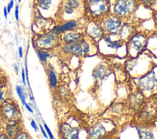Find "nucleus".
Here are the masks:
<instances>
[{"label": "nucleus", "instance_id": "35", "mask_svg": "<svg viewBox=\"0 0 157 139\" xmlns=\"http://www.w3.org/2000/svg\"><path fill=\"white\" fill-rule=\"evenodd\" d=\"M25 107H26V108L29 111V112H31V113H33V109L31 108V107L29 106V104H28L27 103H25Z\"/></svg>", "mask_w": 157, "mask_h": 139}, {"label": "nucleus", "instance_id": "3", "mask_svg": "<svg viewBox=\"0 0 157 139\" xmlns=\"http://www.w3.org/2000/svg\"><path fill=\"white\" fill-rule=\"evenodd\" d=\"M58 15L62 23L72 20L85 18L83 0H61L58 7ZM61 23V24H62Z\"/></svg>", "mask_w": 157, "mask_h": 139}, {"label": "nucleus", "instance_id": "10", "mask_svg": "<svg viewBox=\"0 0 157 139\" xmlns=\"http://www.w3.org/2000/svg\"><path fill=\"white\" fill-rule=\"evenodd\" d=\"M156 82L155 73L153 70H151L139 78L137 83L138 89L142 92L151 91L155 87Z\"/></svg>", "mask_w": 157, "mask_h": 139}, {"label": "nucleus", "instance_id": "18", "mask_svg": "<svg viewBox=\"0 0 157 139\" xmlns=\"http://www.w3.org/2000/svg\"><path fill=\"white\" fill-rule=\"evenodd\" d=\"M110 70L105 67V65L99 64V66L96 67L93 72V75L97 79L102 80L105 77L109 75L110 73Z\"/></svg>", "mask_w": 157, "mask_h": 139}, {"label": "nucleus", "instance_id": "36", "mask_svg": "<svg viewBox=\"0 0 157 139\" xmlns=\"http://www.w3.org/2000/svg\"><path fill=\"white\" fill-rule=\"evenodd\" d=\"M18 54L20 58H21L23 57V48L21 47H20L18 48Z\"/></svg>", "mask_w": 157, "mask_h": 139}, {"label": "nucleus", "instance_id": "15", "mask_svg": "<svg viewBox=\"0 0 157 139\" xmlns=\"http://www.w3.org/2000/svg\"><path fill=\"white\" fill-rule=\"evenodd\" d=\"M59 132L64 138H78L79 130L76 127L64 122L59 127Z\"/></svg>", "mask_w": 157, "mask_h": 139}, {"label": "nucleus", "instance_id": "30", "mask_svg": "<svg viewBox=\"0 0 157 139\" xmlns=\"http://www.w3.org/2000/svg\"><path fill=\"white\" fill-rule=\"evenodd\" d=\"M13 4H14V2H13V0H10V2L8 3L7 6L6 7H7V10L8 13L10 12L11 9L13 8Z\"/></svg>", "mask_w": 157, "mask_h": 139}, {"label": "nucleus", "instance_id": "25", "mask_svg": "<svg viewBox=\"0 0 157 139\" xmlns=\"http://www.w3.org/2000/svg\"><path fill=\"white\" fill-rule=\"evenodd\" d=\"M15 89H16V91H17V93L19 98L20 99V100L22 102V104L23 105H25L26 102L25 101V97L24 95V92H23V89L22 87L21 86L17 85L15 87Z\"/></svg>", "mask_w": 157, "mask_h": 139}, {"label": "nucleus", "instance_id": "11", "mask_svg": "<svg viewBox=\"0 0 157 139\" xmlns=\"http://www.w3.org/2000/svg\"><path fill=\"white\" fill-rule=\"evenodd\" d=\"M86 37L85 30H72L60 34L61 43H71L80 41Z\"/></svg>", "mask_w": 157, "mask_h": 139}, {"label": "nucleus", "instance_id": "20", "mask_svg": "<svg viewBox=\"0 0 157 139\" xmlns=\"http://www.w3.org/2000/svg\"><path fill=\"white\" fill-rule=\"evenodd\" d=\"M137 1L140 5H143L146 9L157 11V0H137Z\"/></svg>", "mask_w": 157, "mask_h": 139}, {"label": "nucleus", "instance_id": "13", "mask_svg": "<svg viewBox=\"0 0 157 139\" xmlns=\"http://www.w3.org/2000/svg\"><path fill=\"white\" fill-rule=\"evenodd\" d=\"M145 98L142 92L139 89L136 91L132 92L129 95L128 99V106L129 109L134 111V112L139 110L142 106Z\"/></svg>", "mask_w": 157, "mask_h": 139}, {"label": "nucleus", "instance_id": "38", "mask_svg": "<svg viewBox=\"0 0 157 139\" xmlns=\"http://www.w3.org/2000/svg\"><path fill=\"white\" fill-rule=\"evenodd\" d=\"M3 12H4V16L5 17L6 19L7 18V15H8V12H7V7H4V9H3Z\"/></svg>", "mask_w": 157, "mask_h": 139}, {"label": "nucleus", "instance_id": "16", "mask_svg": "<svg viewBox=\"0 0 157 139\" xmlns=\"http://www.w3.org/2000/svg\"><path fill=\"white\" fill-rule=\"evenodd\" d=\"M106 134L105 128L99 122L91 126L89 130V136L91 138H102Z\"/></svg>", "mask_w": 157, "mask_h": 139}, {"label": "nucleus", "instance_id": "22", "mask_svg": "<svg viewBox=\"0 0 157 139\" xmlns=\"http://www.w3.org/2000/svg\"><path fill=\"white\" fill-rule=\"evenodd\" d=\"M140 138H153V134L150 131V129L136 128Z\"/></svg>", "mask_w": 157, "mask_h": 139}, {"label": "nucleus", "instance_id": "4", "mask_svg": "<svg viewBox=\"0 0 157 139\" xmlns=\"http://www.w3.org/2000/svg\"><path fill=\"white\" fill-rule=\"evenodd\" d=\"M110 13L120 18L124 23L129 21L140 6L137 0H110Z\"/></svg>", "mask_w": 157, "mask_h": 139}, {"label": "nucleus", "instance_id": "39", "mask_svg": "<svg viewBox=\"0 0 157 139\" xmlns=\"http://www.w3.org/2000/svg\"><path fill=\"white\" fill-rule=\"evenodd\" d=\"M40 126V130H41V132L42 133V134H43V135L46 138H47L48 137H47V134H46V133H45V132L44 131V129H43V127H42V126H41V125H40L39 126Z\"/></svg>", "mask_w": 157, "mask_h": 139}, {"label": "nucleus", "instance_id": "6", "mask_svg": "<svg viewBox=\"0 0 157 139\" xmlns=\"http://www.w3.org/2000/svg\"><path fill=\"white\" fill-rule=\"evenodd\" d=\"M91 39L88 36L83 40L71 43L61 44V50L68 54L76 56H85L89 54L90 51V44L89 40Z\"/></svg>", "mask_w": 157, "mask_h": 139}, {"label": "nucleus", "instance_id": "12", "mask_svg": "<svg viewBox=\"0 0 157 139\" xmlns=\"http://www.w3.org/2000/svg\"><path fill=\"white\" fill-rule=\"evenodd\" d=\"M2 116L7 121L17 119L19 115V110L14 102H3L1 107Z\"/></svg>", "mask_w": 157, "mask_h": 139}, {"label": "nucleus", "instance_id": "26", "mask_svg": "<svg viewBox=\"0 0 157 139\" xmlns=\"http://www.w3.org/2000/svg\"><path fill=\"white\" fill-rule=\"evenodd\" d=\"M14 138H15V139H29V138H31V137L25 131H20L15 135Z\"/></svg>", "mask_w": 157, "mask_h": 139}, {"label": "nucleus", "instance_id": "23", "mask_svg": "<svg viewBox=\"0 0 157 139\" xmlns=\"http://www.w3.org/2000/svg\"><path fill=\"white\" fill-rule=\"evenodd\" d=\"M38 7L44 11L49 10L53 0H36Z\"/></svg>", "mask_w": 157, "mask_h": 139}, {"label": "nucleus", "instance_id": "17", "mask_svg": "<svg viewBox=\"0 0 157 139\" xmlns=\"http://www.w3.org/2000/svg\"><path fill=\"white\" fill-rule=\"evenodd\" d=\"M5 127V132L10 138H14L15 135L20 132V126L17 119L8 121Z\"/></svg>", "mask_w": 157, "mask_h": 139}, {"label": "nucleus", "instance_id": "34", "mask_svg": "<svg viewBox=\"0 0 157 139\" xmlns=\"http://www.w3.org/2000/svg\"><path fill=\"white\" fill-rule=\"evenodd\" d=\"M7 138H9L6 133H0V139H7Z\"/></svg>", "mask_w": 157, "mask_h": 139}, {"label": "nucleus", "instance_id": "37", "mask_svg": "<svg viewBox=\"0 0 157 139\" xmlns=\"http://www.w3.org/2000/svg\"><path fill=\"white\" fill-rule=\"evenodd\" d=\"M25 69H26V78H27V81H28V83L29 84V80H28V67H27V61H26H26H25Z\"/></svg>", "mask_w": 157, "mask_h": 139}, {"label": "nucleus", "instance_id": "31", "mask_svg": "<svg viewBox=\"0 0 157 139\" xmlns=\"http://www.w3.org/2000/svg\"><path fill=\"white\" fill-rule=\"evenodd\" d=\"M15 17L17 21L18 20L19 18V6L16 5L15 8Z\"/></svg>", "mask_w": 157, "mask_h": 139}, {"label": "nucleus", "instance_id": "21", "mask_svg": "<svg viewBox=\"0 0 157 139\" xmlns=\"http://www.w3.org/2000/svg\"><path fill=\"white\" fill-rule=\"evenodd\" d=\"M48 81L52 88H55L57 85V78L52 67H50L48 70Z\"/></svg>", "mask_w": 157, "mask_h": 139}, {"label": "nucleus", "instance_id": "40", "mask_svg": "<svg viewBox=\"0 0 157 139\" xmlns=\"http://www.w3.org/2000/svg\"><path fill=\"white\" fill-rule=\"evenodd\" d=\"M14 69H15V70L16 71V72L18 73V66H17V64H15V65H14Z\"/></svg>", "mask_w": 157, "mask_h": 139}, {"label": "nucleus", "instance_id": "32", "mask_svg": "<svg viewBox=\"0 0 157 139\" xmlns=\"http://www.w3.org/2000/svg\"><path fill=\"white\" fill-rule=\"evenodd\" d=\"M21 78H22V81L23 83L25 86H26V81H25V78H26V75H25V71L24 69H21Z\"/></svg>", "mask_w": 157, "mask_h": 139}, {"label": "nucleus", "instance_id": "24", "mask_svg": "<svg viewBox=\"0 0 157 139\" xmlns=\"http://www.w3.org/2000/svg\"><path fill=\"white\" fill-rule=\"evenodd\" d=\"M37 52L40 61L42 63H46L48 58H49L50 56V53L47 51L42 50L38 48L37 49Z\"/></svg>", "mask_w": 157, "mask_h": 139}, {"label": "nucleus", "instance_id": "9", "mask_svg": "<svg viewBox=\"0 0 157 139\" xmlns=\"http://www.w3.org/2000/svg\"><path fill=\"white\" fill-rule=\"evenodd\" d=\"M85 31L87 36L98 43L105 34L99 23L92 21L87 22Z\"/></svg>", "mask_w": 157, "mask_h": 139}, {"label": "nucleus", "instance_id": "28", "mask_svg": "<svg viewBox=\"0 0 157 139\" xmlns=\"http://www.w3.org/2000/svg\"><path fill=\"white\" fill-rule=\"evenodd\" d=\"M44 128H45V129L46 132H47V133L48 134L49 137H50L51 139H53V138H54V137H53V135L52 133L51 132V131H50V129L48 127L47 125L45 123H44Z\"/></svg>", "mask_w": 157, "mask_h": 139}, {"label": "nucleus", "instance_id": "27", "mask_svg": "<svg viewBox=\"0 0 157 139\" xmlns=\"http://www.w3.org/2000/svg\"><path fill=\"white\" fill-rule=\"evenodd\" d=\"M6 99V92L2 89H0V103H3Z\"/></svg>", "mask_w": 157, "mask_h": 139}, {"label": "nucleus", "instance_id": "41", "mask_svg": "<svg viewBox=\"0 0 157 139\" xmlns=\"http://www.w3.org/2000/svg\"><path fill=\"white\" fill-rule=\"evenodd\" d=\"M20 2H21V0H18V2H19V3H20Z\"/></svg>", "mask_w": 157, "mask_h": 139}, {"label": "nucleus", "instance_id": "7", "mask_svg": "<svg viewBox=\"0 0 157 139\" xmlns=\"http://www.w3.org/2000/svg\"><path fill=\"white\" fill-rule=\"evenodd\" d=\"M61 44L60 35L56 34L51 31L38 35L34 39V45L37 48L48 51Z\"/></svg>", "mask_w": 157, "mask_h": 139}, {"label": "nucleus", "instance_id": "5", "mask_svg": "<svg viewBox=\"0 0 157 139\" xmlns=\"http://www.w3.org/2000/svg\"><path fill=\"white\" fill-rule=\"evenodd\" d=\"M150 37V33L137 31L126 42V56L131 59H135L145 51Z\"/></svg>", "mask_w": 157, "mask_h": 139}, {"label": "nucleus", "instance_id": "1", "mask_svg": "<svg viewBox=\"0 0 157 139\" xmlns=\"http://www.w3.org/2000/svg\"><path fill=\"white\" fill-rule=\"evenodd\" d=\"M157 122V93L145 98L139 110L134 112L130 124L136 128L151 129Z\"/></svg>", "mask_w": 157, "mask_h": 139}, {"label": "nucleus", "instance_id": "33", "mask_svg": "<svg viewBox=\"0 0 157 139\" xmlns=\"http://www.w3.org/2000/svg\"><path fill=\"white\" fill-rule=\"evenodd\" d=\"M31 126L34 129V131L37 132L38 127H37V126L36 125V122H35V121L34 119L31 120Z\"/></svg>", "mask_w": 157, "mask_h": 139}, {"label": "nucleus", "instance_id": "42", "mask_svg": "<svg viewBox=\"0 0 157 139\" xmlns=\"http://www.w3.org/2000/svg\"><path fill=\"white\" fill-rule=\"evenodd\" d=\"M15 1H17V0H15Z\"/></svg>", "mask_w": 157, "mask_h": 139}, {"label": "nucleus", "instance_id": "14", "mask_svg": "<svg viewBox=\"0 0 157 139\" xmlns=\"http://www.w3.org/2000/svg\"><path fill=\"white\" fill-rule=\"evenodd\" d=\"M137 27L135 23L132 21H130L129 20L124 22L118 34L119 38L126 43L129 38L137 31Z\"/></svg>", "mask_w": 157, "mask_h": 139}, {"label": "nucleus", "instance_id": "29", "mask_svg": "<svg viewBox=\"0 0 157 139\" xmlns=\"http://www.w3.org/2000/svg\"><path fill=\"white\" fill-rule=\"evenodd\" d=\"M152 17L155 23V26L157 29V11H152Z\"/></svg>", "mask_w": 157, "mask_h": 139}, {"label": "nucleus", "instance_id": "8", "mask_svg": "<svg viewBox=\"0 0 157 139\" xmlns=\"http://www.w3.org/2000/svg\"><path fill=\"white\" fill-rule=\"evenodd\" d=\"M123 22L118 17L109 13L99 23L105 34L112 36H118Z\"/></svg>", "mask_w": 157, "mask_h": 139}, {"label": "nucleus", "instance_id": "2", "mask_svg": "<svg viewBox=\"0 0 157 139\" xmlns=\"http://www.w3.org/2000/svg\"><path fill=\"white\" fill-rule=\"evenodd\" d=\"M85 10V18L99 23L110 13V0H83Z\"/></svg>", "mask_w": 157, "mask_h": 139}, {"label": "nucleus", "instance_id": "19", "mask_svg": "<svg viewBox=\"0 0 157 139\" xmlns=\"http://www.w3.org/2000/svg\"><path fill=\"white\" fill-rule=\"evenodd\" d=\"M102 39L105 42L106 44L107 45V46L109 47L112 48H115L117 50L119 48L121 47L126 43L123 40H121L120 38L118 40H112L111 39V35L107 34H105L104 35Z\"/></svg>", "mask_w": 157, "mask_h": 139}]
</instances>
